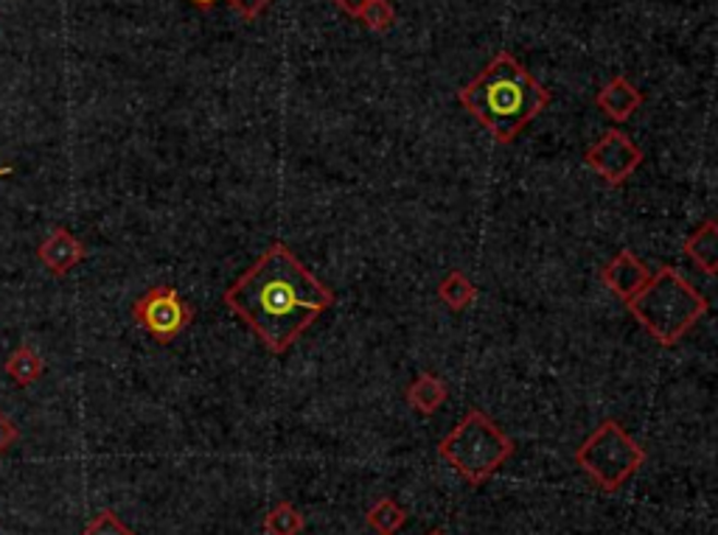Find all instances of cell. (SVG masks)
I'll list each match as a JSON object with an SVG mask.
<instances>
[{"mask_svg":"<svg viewBox=\"0 0 718 535\" xmlns=\"http://www.w3.org/2000/svg\"><path fill=\"white\" fill-rule=\"evenodd\" d=\"M223 301L270 353H287L334 306V292L298 262L287 244H273L230 283Z\"/></svg>","mask_w":718,"mask_h":535,"instance_id":"obj_1","label":"cell"},{"mask_svg":"<svg viewBox=\"0 0 718 535\" xmlns=\"http://www.w3.org/2000/svg\"><path fill=\"white\" fill-rule=\"evenodd\" d=\"M457 101L491 132L496 144H511L539 112L548 110L550 90L530 76L519 59L503 51L457 93Z\"/></svg>","mask_w":718,"mask_h":535,"instance_id":"obj_2","label":"cell"},{"mask_svg":"<svg viewBox=\"0 0 718 535\" xmlns=\"http://www.w3.org/2000/svg\"><path fill=\"white\" fill-rule=\"evenodd\" d=\"M634 320L641 323L662 348H673L707 314V297L691 287L677 269L662 267L648 278L646 287L626 303Z\"/></svg>","mask_w":718,"mask_h":535,"instance_id":"obj_3","label":"cell"},{"mask_svg":"<svg viewBox=\"0 0 718 535\" xmlns=\"http://www.w3.org/2000/svg\"><path fill=\"white\" fill-rule=\"evenodd\" d=\"M514 440L483 410H469L464 421L438 443V458L450 463L469 485H483L514 454Z\"/></svg>","mask_w":718,"mask_h":535,"instance_id":"obj_4","label":"cell"},{"mask_svg":"<svg viewBox=\"0 0 718 535\" xmlns=\"http://www.w3.org/2000/svg\"><path fill=\"white\" fill-rule=\"evenodd\" d=\"M575 465L607 494H614L646 463V449L614 418L598 424L573 454Z\"/></svg>","mask_w":718,"mask_h":535,"instance_id":"obj_5","label":"cell"},{"mask_svg":"<svg viewBox=\"0 0 718 535\" xmlns=\"http://www.w3.org/2000/svg\"><path fill=\"white\" fill-rule=\"evenodd\" d=\"M132 320L160 345L175 342L194 323V308L180 297L175 287L146 289L132 306Z\"/></svg>","mask_w":718,"mask_h":535,"instance_id":"obj_6","label":"cell"},{"mask_svg":"<svg viewBox=\"0 0 718 535\" xmlns=\"http://www.w3.org/2000/svg\"><path fill=\"white\" fill-rule=\"evenodd\" d=\"M584 163L603 177L609 185H623L634 171L641 169L643 151L641 146L634 144L632 137L621 130H607L598 144H593L584 155Z\"/></svg>","mask_w":718,"mask_h":535,"instance_id":"obj_7","label":"cell"},{"mask_svg":"<svg viewBox=\"0 0 718 535\" xmlns=\"http://www.w3.org/2000/svg\"><path fill=\"white\" fill-rule=\"evenodd\" d=\"M601 278L614 297H621L623 303H632L634 297H637V292L648 283V278H651V269H648L632 250H621V253L614 255L612 262L603 267Z\"/></svg>","mask_w":718,"mask_h":535,"instance_id":"obj_8","label":"cell"},{"mask_svg":"<svg viewBox=\"0 0 718 535\" xmlns=\"http://www.w3.org/2000/svg\"><path fill=\"white\" fill-rule=\"evenodd\" d=\"M85 244L79 242L76 235L68 228H53L46 242L37 247V258L48 267V272L57 278H65L73 267L85 262Z\"/></svg>","mask_w":718,"mask_h":535,"instance_id":"obj_9","label":"cell"},{"mask_svg":"<svg viewBox=\"0 0 718 535\" xmlns=\"http://www.w3.org/2000/svg\"><path fill=\"white\" fill-rule=\"evenodd\" d=\"M595 107H598L603 115L612 118V121L623 124V121H629V118L643 107V93L641 87L629 82L626 76H614L609 85H603L601 90H598Z\"/></svg>","mask_w":718,"mask_h":535,"instance_id":"obj_10","label":"cell"},{"mask_svg":"<svg viewBox=\"0 0 718 535\" xmlns=\"http://www.w3.org/2000/svg\"><path fill=\"white\" fill-rule=\"evenodd\" d=\"M446 396H450V390H446L444 379H438L435 373H421V376L407 387V404H410L418 415H424V418L435 415V412L446 404Z\"/></svg>","mask_w":718,"mask_h":535,"instance_id":"obj_11","label":"cell"},{"mask_svg":"<svg viewBox=\"0 0 718 535\" xmlns=\"http://www.w3.org/2000/svg\"><path fill=\"white\" fill-rule=\"evenodd\" d=\"M685 255L705 275H716L718 269V224L705 222L696 233L685 239Z\"/></svg>","mask_w":718,"mask_h":535,"instance_id":"obj_12","label":"cell"},{"mask_svg":"<svg viewBox=\"0 0 718 535\" xmlns=\"http://www.w3.org/2000/svg\"><path fill=\"white\" fill-rule=\"evenodd\" d=\"M3 370H7V376L17 387H28V385H34L43 373H46V362H43V356H39L34 348L20 345L12 351V356L7 360Z\"/></svg>","mask_w":718,"mask_h":535,"instance_id":"obj_13","label":"cell"},{"mask_svg":"<svg viewBox=\"0 0 718 535\" xmlns=\"http://www.w3.org/2000/svg\"><path fill=\"white\" fill-rule=\"evenodd\" d=\"M438 297H441V303L450 306L452 312H466V308L477 301V287L460 269H452L444 281H441V287H438Z\"/></svg>","mask_w":718,"mask_h":535,"instance_id":"obj_14","label":"cell"},{"mask_svg":"<svg viewBox=\"0 0 718 535\" xmlns=\"http://www.w3.org/2000/svg\"><path fill=\"white\" fill-rule=\"evenodd\" d=\"M366 519H368V527H371L376 535H396L398 530L407 524L405 508H398L396 499L391 497L379 499V502L368 510Z\"/></svg>","mask_w":718,"mask_h":535,"instance_id":"obj_15","label":"cell"},{"mask_svg":"<svg viewBox=\"0 0 718 535\" xmlns=\"http://www.w3.org/2000/svg\"><path fill=\"white\" fill-rule=\"evenodd\" d=\"M303 527H307V519L292 502H278L264 516V533L267 535H301Z\"/></svg>","mask_w":718,"mask_h":535,"instance_id":"obj_16","label":"cell"},{"mask_svg":"<svg viewBox=\"0 0 718 535\" xmlns=\"http://www.w3.org/2000/svg\"><path fill=\"white\" fill-rule=\"evenodd\" d=\"M359 20H362L371 32H391L393 23H396V9L391 7V0H368L366 9L359 12Z\"/></svg>","mask_w":718,"mask_h":535,"instance_id":"obj_17","label":"cell"},{"mask_svg":"<svg viewBox=\"0 0 718 535\" xmlns=\"http://www.w3.org/2000/svg\"><path fill=\"white\" fill-rule=\"evenodd\" d=\"M82 535H135V533H132V530L127 527L112 510H101V513L82 530Z\"/></svg>","mask_w":718,"mask_h":535,"instance_id":"obj_18","label":"cell"},{"mask_svg":"<svg viewBox=\"0 0 718 535\" xmlns=\"http://www.w3.org/2000/svg\"><path fill=\"white\" fill-rule=\"evenodd\" d=\"M17 440H20V429L14 426V421L9 418L7 412H0V458H3Z\"/></svg>","mask_w":718,"mask_h":535,"instance_id":"obj_19","label":"cell"},{"mask_svg":"<svg viewBox=\"0 0 718 535\" xmlns=\"http://www.w3.org/2000/svg\"><path fill=\"white\" fill-rule=\"evenodd\" d=\"M228 3L236 9V12L242 14V17L255 20L270 7V3H273V0H228Z\"/></svg>","mask_w":718,"mask_h":535,"instance_id":"obj_20","label":"cell"},{"mask_svg":"<svg viewBox=\"0 0 718 535\" xmlns=\"http://www.w3.org/2000/svg\"><path fill=\"white\" fill-rule=\"evenodd\" d=\"M334 3H337L346 14H351V17H359V12L366 9L368 0H334Z\"/></svg>","mask_w":718,"mask_h":535,"instance_id":"obj_21","label":"cell"},{"mask_svg":"<svg viewBox=\"0 0 718 535\" xmlns=\"http://www.w3.org/2000/svg\"><path fill=\"white\" fill-rule=\"evenodd\" d=\"M191 3H194V7L211 9V7H216V3H219V0H191Z\"/></svg>","mask_w":718,"mask_h":535,"instance_id":"obj_22","label":"cell"},{"mask_svg":"<svg viewBox=\"0 0 718 535\" xmlns=\"http://www.w3.org/2000/svg\"><path fill=\"white\" fill-rule=\"evenodd\" d=\"M14 174V166H0V177H9Z\"/></svg>","mask_w":718,"mask_h":535,"instance_id":"obj_23","label":"cell"},{"mask_svg":"<svg viewBox=\"0 0 718 535\" xmlns=\"http://www.w3.org/2000/svg\"><path fill=\"white\" fill-rule=\"evenodd\" d=\"M427 535H444V533H441V530H435V533H427Z\"/></svg>","mask_w":718,"mask_h":535,"instance_id":"obj_24","label":"cell"}]
</instances>
